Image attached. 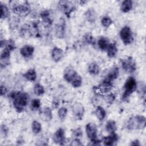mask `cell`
<instances>
[{"label":"cell","mask_w":146,"mask_h":146,"mask_svg":"<svg viewBox=\"0 0 146 146\" xmlns=\"http://www.w3.org/2000/svg\"><path fill=\"white\" fill-rule=\"evenodd\" d=\"M139 97L141 99H145V84L143 82H140L138 84L137 83L136 90Z\"/></svg>","instance_id":"27"},{"label":"cell","mask_w":146,"mask_h":146,"mask_svg":"<svg viewBox=\"0 0 146 146\" xmlns=\"http://www.w3.org/2000/svg\"><path fill=\"white\" fill-rule=\"evenodd\" d=\"M10 3L11 5H13L12 7L13 12L19 17H26L31 12L30 5L27 1H24L21 3H18V2L15 1H11Z\"/></svg>","instance_id":"3"},{"label":"cell","mask_w":146,"mask_h":146,"mask_svg":"<svg viewBox=\"0 0 146 146\" xmlns=\"http://www.w3.org/2000/svg\"><path fill=\"white\" fill-rule=\"evenodd\" d=\"M13 18H14V22H18V21H16V19H15L16 18H15V17H13ZM13 22V20L12 19V21H11V25H12V24H13V23H12ZM16 25H17L16 23H15V24L14 25V27L16 26ZM13 26H12V27H13Z\"/></svg>","instance_id":"47"},{"label":"cell","mask_w":146,"mask_h":146,"mask_svg":"<svg viewBox=\"0 0 146 146\" xmlns=\"http://www.w3.org/2000/svg\"><path fill=\"white\" fill-rule=\"evenodd\" d=\"M120 37L123 43L125 45L131 44L133 40V36L131 28L128 26H125L120 31Z\"/></svg>","instance_id":"5"},{"label":"cell","mask_w":146,"mask_h":146,"mask_svg":"<svg viewBox=\"0 0 146 146\" xmlns=\"http://www.w3.org/2000/svg\"><path fill=\"white\" fill-rule=\"evenodd\" d=\"M16 48V46L14 42V40L10 39L7 40H6V43H5V45L4 47V48L7 49V50L10 51H12L13 50H14Z\"/></svg>","instance_id":"36"},{"label":"cell","mask_w":146,"mask_h":146,"mask_svg":"<svg viewBox=\"0 0 146 146\" xmlns=\"http://www.w3.org/2000/svg\"><path fill=\"white\" fill-rule=\"evenodd\" d=\"M121 64L123 69L127 73H132L136 69V63L131 56H128L121 59Z\"/></svg>","instance_id":"7"},{"label":"cell","mask_w":146,"mask_h":146,"mask_svg":"<svg viewBox=\"0 0 146 146\" xmlns=\"http://www.w3.org/2000/svg\"><path fill=\"white\" fill-rule=\"evenodd\" d=\"M130 145H131V146H139V145H140V144L139 141L138 140L136 139V140H132V141H131Z\"/></svg>","instance_id":"45"},{"label":"cell","mask_w":146,"mask_h":146,"mask_svg":"<svg viewBox=\"0 0 146 146\" xmlns=\"http://www.w3.org/2000/svg\"><path fill=\"white\" fill-rule=\"evenodd\" d=\"M124 92L122 95L123 101H127L131 95L136 90L137 82L132 76H129L125 82L124 84Z\"/></svg>","instance_id":"4"},{"label":"cell","mask_w":146,"mask_h":146,"mask_svg":"<svg viewBox=\"0 0 146 146\" xmlns=\"http://www.w3.org/2000/svg\"><path fill=\"white\" fill-rule=\"evenodd\" d=\"M80 3V5H84V3H86V2H87L86 1H80L79 2Z\"/></svg>","instance_id":"48"},{"label":"cell","mask_w":146,"mask_h":146,"mask_svg":"<svg viewBox=\"0 0 146 146\" xmlns=\"http://www.w3.org/2000/svg\"><path fill=\"white\" fill-rule=\"evenodd\" d=\"M109 44L110 43L108 39L104 36H101L98 40V46L99 48L102 51L106 50Z\"/></svg>","instance_id":"30"},{"label":"cell","mask_w":146,"mask_h":146,"mask_svg":"<svg viewBox=\"0 0 146 146\" xmlns=\"http://www.w3.org/2000/svg\"><path fill=\"white\" fill-rule=\"evenodd\" d=\"M113 88L112 82L104 79V80L100 83L98 86H95L94 90L96 93L106 94L110 93Z\"/></svg>","instance_id":"8"},{"label":"cell","mask_w":146,"mask_h":146,"mask_svg":"<svg viewBox=\"0 0 146 146\" xmlns=\"http://www.w3.org/2000/svg\"><path fill=\"white\" fill-rule=\"evenodd\" d=\"M71 145H75V146H78V145H82V143H81L80 139H74V140L71 141Z\"/></svg>","instance_id":"43"},{"label":"cell","mask_w":146,"mask_h":146,"mask_svg":"<svg viewBox=\"0 0 146 146\" xmlns=\"http://www.w3.org/2000/svg\"><path fill=\"white\" fill-rule=\"evenodd\" d=\"M84 17L87 21L94 23L96 19V13L94 9L90 8L84 13Z\"/></svg>","instance_id":"20"},{"label":"cell","mask_w":146,"mask_h":146,"mask_svg":"<svg viewBox=\"0 0 146 146\" xmlns=\"http://www.w3.org/2000/svg\"><path fill=\"white\" fill-rule=\"evenodd\" d=\"M23 77L28 81L34 82L36 79V72L35 69L30 68L23 75Z\"/></svg>","instance_id":"23"},{"label":"cell","mask_w":146,"mask_h":146,"mask_svg":"<svg viewBox=\"0 0 146 146\" xmlns=\"http://www.w3.org/2000/svg\"><path fill=\"white\" fill-rule=\"evenodd\" d=\"M84 41L88 44L95 46L96 44V40L94 37V36L90 33H88L86 34L84 36Z\"/></svg>","instance_id":"35"},{"label":"cell","mask_w":146,"mask_h":146,"mask_svg":"<svg viewBox=\"0 0 146 146\" xmlns=\"http://www.w3.org/2000/svg\"><path fill=\"white\" fill-rule=\"evenodd\" d=\"M41 117L46 121H50L52 118V110L50 107H45L41 112Z\"/></svg>","instance_id":"25"},{"label":"cell","mask_w":146,"mask_h":146,"mask_svg":"<svg viewBox=\"0 0 146 146\" xmlns=\"http://www.w3.org/2000/svg\"><path fill=\"white\" fill-rule=\"evenodd\" d=\"M63 56V51L59 47H54L51 51V57L55 62H58Z\"/></svg>","instance_id":"18"},{"label":"cell","mask_w":146,"mask_h":146,"mask_svg":"<svg viewBox=\"0 0 146 146\" xmlns=\"http://www.w3.org/2000/svg\"><path fill=\"white\" fill-rule=\"evenodd\" d=\"M59 106V102L57 100H53V102L52 103V106L54 108H56L58 107Z\"/></svg>","instance_id":"46"},{"label":"cell","mask_w":146,"mask_h":146,"mask_svg":"<svg viewBox=\"0 0 146 146\" xmlns=\"http://www.w3.org/2000/svg\"><path fill=\"white\" fill-rule=\"evenodd\" d=\"M20 35L25 38H28L32 36L29 24H25L22 26L20 30Z\"/></svg>","instance_id":"24"},{"label":"cell","mask_w":146,"mask_h":146,"mask_svg":"<svg viewBox=\"0 0 146 146\" xmlns=\"http://www.w3.org/2000/svg\"><path fill=\"white\" fill-rule=\"evenodd\" d=\"M55 33L56 36L59 39H62L65 35V23L63 21L56 25L55 28Z\"/></svg>","instance_id":"17"},{"label":"cell","mask_w":146,"mask_h":146,"mask_svg":"<svg viewBox=\"0 0 146 146\" xmlns=\"http://www.w3.org/2000/svg\"><path fill=\"white\" fill-rule=\"evenodd\" d=\"M0 9H1V19H5V18H7L9 15V11L7 6L5 4L1 3L0 6Z\"/></svg>","instance_id":"34"},{"label":"cell","mask_w":146,"mask_h":146,"mask_svg":"<svg viewBox=\"0 0 146 146\" xmlns=\"http://www.w3.org/2000/svg\"><path fill=\"white\" fill-rule=\"evenodd\" d=\"M79 74H78V72L75 70V69L71 66L67 67L64 71V74H63V78L64 79V80L68 82L71 83V82Z\"/></svg>","instance_id":"13"},{"label":"cell","mask_w":146,"mask_h":146,"mask_svg":"<svg viewBox=\"0 0 146 146\" xmlns=\"http://www.w3.org/2000/svg\"><path fill=\"white\" fill-rule=\"evenodd\" d=\"M34 92L37 96H42L45 92L44 87L40 83H36L34 86Z\"/></svg>","instance_id":"32"},{"label":"cell","mask_w":146,"mask_h":146,"mask_svg":"<svg viewBox=\"0 0 146 146\" xmlns=\"http://www.w3.org/2000/svg\"><path fill=\"white\" fill-rule=\"evenodd\" d=\"M100 67L98 64L95 62L91 63L88 67V72L92 75H97L100 72Z\"/></svg>","instance_id":"26"},{"label":"cell","mask_w":146,"mask_h":146,"mask_svg":"<svg viewBox=\"0 0 146 146\" xmlns=\"http://www.w3.org/2000/svg\"><path fill=\"white\" fill-rule=\"evenodd\" d=\"M7 87L5 85L1 84V95L2 96H5L6 95V94L7 93Z\"/></svg>","instance_id":"44"},{"label":"cell","mask_w":146,"mask_h":146,"mask_svg":"<svg viewBox=\"0 0 146 146\" xmlns=\"http://www.w3.org/2000/svg\"><path fill=\"white\" fill-rule=\"evenodd\" d=\"M53 141L57 144L59 145H64V142L66 141L65 137V131L63 128H58L53 135Z\"/></svg>","instance_id":"12"},{"label":"cell","mask_w":146,"mask_h":146,"mask_svg":"<svg viewBox=\"0 0 146 146\" xmlns=\"http://www.w3.org/2000/svg\"><path fill=\"white\" fill-rule=\"evenodd\" d=\"M86 132L90 141L97 139L98 129L94 123H88L86 125Z\"/></svg>","instance_id":"9"},{"label":"cell","mask_w":146,"mask_h":146,"mask_svg":"<svg viewBox=\"0 0 146 146\" xmlns=\"http://www.w3.org/2000/svg\"><path fill=\"white\" fill-rule=\"evenodd\" d=\"M72 135L74 137V139H80L83 136V131L80 128H76L72 131Z\"/></svg>","instance_id":"41"},{"label":"cell","mask_w":146,"mask_h":146,"mask_svg":"<svg viewBox=\"0 0 146 146\" xmlns=\"http://www.w3.org/2000/svg\"><path fill=\"white\" fill-rule=\"evenodd\" d=\"M31 129L34 134H38L42 130V125L40 122L37 120H34L31 124Z\"/></svg>","instance_id":"31"},{"label":"cell","mask_w":146,"mask_h":146,"mask_svg":"<svg viewBox=\"0 0 146 146\" xmlns=\"http://www.w3.org/2000/svg\"><path fill=\"white\" fill-rule=\"evenodd\" d=\"M112 21L110 17L104 16L103 17H102L101 19V24L104 27L108 28L112 25Z\"/></svg>","instance_id":"37"},{"label":"cell","mask_w":146,"mask_h":146,"mask_svg":"<svg viewBox=\"0 0 146 146\" xmlns=\"http://www.w3.org/2000/svg\"><path fill=\"white\" fill-rule=\"evenodd\" d=\"M119 139L118 135L115 133H111L110 135L107 136H104L102 138V141L105 145H114L115 143L117 142Z\"/></svg>","instance_id":"16"},{"label":"cell","mask_w":146,"mask_h":146,"mask_svg":"<svg viewBox=\"0 0 146 146\" xmlns=\"http://www.w3.org/2000/svg\"><path fill=\"white\" fill-rule=\"evenodd\" d=\"M103 98L107 104L111 105L115 100L116 95L113 93H108L104 95Z\"/></svg>","instance_id":"33"},{"label":"cell","mask_w":146,"mask_h":146,"mask_svg":"<svg viewBox=\"0 0 146 146\" xmlns=\"http://www.w3.org/2000/svg\"><path fill=\"white\" fill-rule=\"evenodd\" d=\"M107 54L108 58H113L116 56L117 53V48L115 43H111L109 44L107 50Z\"/></svg>","instance_id":"21"},{"label":"cell","mask_w":146,"mask_h":146,"mask_svg":"<svg viewBox=\"0 0 146 146\" xmlns=\"http://www.w3.org/2000/svg\"><path fill=\"white\" fill-rule=\"evenodd\" d=\"M41 102L38 99H34L31 100L30 104V107L31 110H37L40 108Z\"/></svg>","instance_id":"39"},{"label":"cell","mask_w":146,"mask_h":146,"mask_svg":"<svg viewBox=\"0 0 146 146\" xmlns=\"http://www.w3.org/2000/svg\"><path fill=\"white\" fill-rule=\"evenodd\" d=\"M95 113L96 117L100 121H103L106 116V110H104V108H103L100 106H96Z\"/></svg>","instance_id":"29"},{"label":"cell","mask_w":146,"mask_h":146,"mask_svg":"<svg viewBox=\"0 0 146 146\" xmlns=\"http://www.w3.org/2000/svg\"><path fill=\"white\" fill-rule=\"evenodd\" d=\"M34 52V47L29 44L24 45L20 49V54L23 58L26 59H29L31 58L33 56Z\"/></svg>","instance_id":"15"},{"label":"cell","mask_w":146,"mask_h":146,"mask_svg":"<svg viewBox=\"0 0 146 146\" xmlns=\"http://www.w3.org/2000/svg\"><path fill=\"white\" fill-rule=\"evenodd\" d=\"M72 86L74 88H78L82 84V79L81 76L78 75L71 83Z\"/></svg>","instance_id":"40"},{"label":"cell","mask_w":146,"mask_h":146,"mask_svg":"<svg viewBox=\"0 0 146 146\" xmlns=\"http://www.w3.org/2000/svg\"><path fill=\"white\" fill-rule=\"evenodd\" d=\"M11 51L4 48L0 56V63L1 67L2 68L6 67L10 64V58Z\"/></svg>","instance_id":"14"},{"label":"cell","mask_w":146,"mask_h":146,"mask_svg":"<svg viewBox=\"0 0 146 146\" xmlns=\"http://www.w3.org/2000/svg\"><path fill=\"white\" fill-rule=\"evenodd\" d=\"M117 129L116 123L113 120H109L107 121L106 124V130L109 133H112L116 132Z\"/></svg>","instance_id":"28"},{"label":"cell","mask_w":146,"mask_h":146,"mask_svg":"<svg viewBox=\"0 0 146 146\" xmlns=\"http://www.w3.org/2000/svg\"><path fill=\"white\" fill-rule=\"evenodd\" d=\"M72 112L74 116L78 120H82L84 114V107L79 102H76L72 105Z\"/></svg>","instance_id":"10"},{"label":"cell","mask_w":146,"mask_h":146,"mask_svg":"<svg viewBox=\"0 0 146 146\" xmlns=\"http://www.w3.org/2000/svg\"><path fill=\"white\" fill-rule=\"evenodd\" d=\"M67 109L65 107H61L58 110V116L61 120H64L67 115Z\"/></svg>","instance_id":"38"},{"label":"cell","mask_w":146,"mask_h":146,"mask_svg":"<svg viewBox=\"0 0 146 146\" xmlns=\"http://www.w3.org/2000/svg\"><path fill=\"white\" fill-rule=\"evenodd\" d=\"M40 17L42 19V23L45 27H48L51 26L52 23L53 19L51 11L50 10H43L42 12L40 13Z\"/></svg>","instance_id":"11"},{"label":"cell","mask_w":146,"mask_h":146,"mask_svg":"<svg viewBox=\"0 0 146 146\" xmlns=\"http://www.w3.org/2000/svg\"><path fill=\"white\" fill-rule=\"evenodd\" d=\"M9 131V128L8 127L5 125V124H2L1 126V135L3 136L4 137L6 136Z\"/></svg>","instance_id":"42"},{"label":"cell","mask_w":146,"mask_h":146,"mask_svg":"<svg viewBox=\"0 0 146 146\" xmlns=\"http://www.w3.org/2000/svg\"><path fill=\"white\" fill-rule=\"evenodd\" d=\"M9 97L13 100L14 107L18 112H22L28 104L29 95L26 92L13 91Z\"/></svg>","instance_id":"1"},{"label":"cell","mask_w":146,"mask_h":146,"mask_svg":"<svg viewBox=\"0 0 146 146\" xmlns=\"http://www.w3.org/2000/svg\"><path fill=\"white\" fill-rule=\"evenodd\" d=\"M119 75V68L117 66L113 67L109 72L108 73L107 75L106 76V78L104 79L112 82L117 78Z\"/></svg>","instance_id":"19"},{"label":"cell","mask_w":146,"mask_h":146,"mask_svg":"<svg viewBox=\"0 0 146 146\" xmlns=\"http://www.w3.org/2000/svg\"><path fill=\"white\" fill-rule=\"evenodd\" d=\"M132 8L133 2L131 0H125L123 1L120 6V10L124 13L129 12Z\"/></svg>","instance_id":"22"},{"label":"cell","mask_w":146,"mask_h":146,"mask_svg":"<svg viewBox=\"0 0 146 146\" xmlns=\"http://www.w3.org/2000/svg\"><path fill=\"white\" fill-rule=\"evenodd\" d=\"M145 117L142 115H136L130 117L125 124L128 130L141 129L145 127Z\"/></svg>","instance_id":"2"},{"label":"cell","mask_w":146,"mask_h":146,"mask_svg":"<svg viewBox=\"0 0 146 146\" xmlns=\"http://www.w3.org/2000/svg\"><path fill=\"white\" fill-rule=\"evenodd\" d=\"M58 8L67 17H70L71 13L75 10V6L73 3L69 1H60L58 3Z\"/></svg>","instance_id":"6"}]
</instances>
